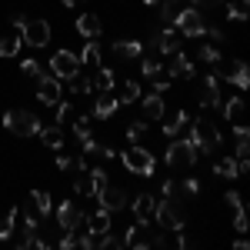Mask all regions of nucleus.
<instances>
[{"label":"nucleus","mask_w":250,"mask_h":250,"mask_svg":"<svg viewBox=\"0 0 250 250\" xmlns=\"http://www.w3.org/2000/svg\"><path fill=\"white\" fill-rule=\"evenodd\" d=\"M197 147H193L187 137H170V144H167V154H164V160H167V167L177 173H190L193 164H197Z\"/></svg>","instance_id":"f257e3e1"},{"label":"nucleus","mask_w":250,"mask_h":250,"mask_svg":"<svg viewBox=\"0 0 250 250\" xmlns=\"http://www.w3.org/2000/svg\"><path fill=\"white\" fill-rule=\"evenodd\" d=\"M154 224H160L164 230H184V227H187V210H184V197H164V200H157Z\"/></svg>","instance_id":"f03ea898"},{"label":"nucleus","mask_w":250,"mask_h":250,"mask_svg":"<svg viewBox=\"0 0 250 250\" xmlns=\"http://www.w3.org/2000/svg\"><path fill=\"white\" fill-rule=\"evenodd\" d=\"M120 160H124V167L130 173H137V177H154L157 173V157L147 150V147H140V144H130L124 154H117Z\"/></svg>","instance_id":"7ed1b4c3"},{"label":"nucleus","mask_w":250,"mask_h":250,"mask_svg":"<svg viewBox=\"0 0 250 250\" xmlns=\"http://www.w3.org/2000/svg\"><path fill=\"white\" fill-rule=\"evenodd\" d=\"M187 140H190L193 147H197V154L210 157L217 154V147L224 144V137H220V130L213 127V124H207V120H197L190 130H187Z\"/></svg>","instance_id":"20e7f679"},{"label":"nucleus","mask_w":250,"mask_h":250,"mask_svg":"<svg viewBox=\"0 0 250 250\" xmlns=\"http://www.w3.org/2000/svg\"><path fill=\"white\" fill-rule=\"evenodd\" d=\"M3 127L17 137H37L40 134V117L34 110H7L3 114Z\"/></svg>","instance_id":"39448f33"},{"label":"nucleus","mask_w":250,"mask_h":250,"mask_svg":"<svg viewBox=\"0 0 250 250\" xmlns=\"http://www.w3.org/2000/svg\"><path fill=\"white\" fill-rule=\"evenodd\" d=\"M213 74H217V80L233 83L237 90H247L250 87V67L244 60H220V63H213Z\"/></svg>","instance_id":"423d86ee"},{"label":"nucleus","mask_w":250,"mask_h":250,"mask_svg":"<svg viewBox=\"0 0 250 250\" xmlns=\"http://www.w3.org/2000/svg\"><path fill=\"white\" fill-rule=\"evenodd\" d=\"M173 27H177L180 37H204V27H207V23H204V10H200V7H180Z\"/></svg>","instance_id":"0eeeda50"},{"label":"nucleus","mask_w":250,"mask_h":250,"mask_svg":"<svg viewBox=\"0 0 250 250\" xmlns=\"http://www.w3.org/2000/svg\"><path fill=\"white\" fill-rule=\"evenodd\" d=\"M54 217H57V227H60V230H80V227L87 224V210H80V207L74 204V200H70V197L57 204Z\"/></svg>","instance_id":"6e6552de"},{"label":"nucleus","mask_w":250,"mask_h":250,"mask_svg":"<svg viewBox=\"0 0 250 250\" xmlns=\"http://www.w3.org/2000/svg\"><path fill=\"white\" fill-rule=\"evenodd\" d=\"M77 70H80V57L74 50H57V54L50 57V74L57 80H70Z\"/></svg>","instance_id":"1a4fd4ad"},{"label":"nucleus","mask_w":250,"mask_h":250,"mask_svg":"<svg viewBox=\"0 0 250 250\" xmlns=\"http://www.w3.org/2000/svg\"><path fill=\"white\" fill-rule=\"evenodd\" d=\"M50 23L47 20H27L23 23V30H20V40L27 43V47H47L50 43Z\"/></svg>","instance_id":"9d476101"},{"label":"nucleus","mask_w":250,"mask_h":250,"mask_svg":"<svg viewBox=\"0 0 250 250\" xmlns=\"http://www.w3.org/2000/svg\"><path fill=\"white\" fill-rule=\"evenodd\" d=\"M34 90H37V100L43 104V107H54L60 97H63V90H60V80L54 77V74H40V77L34 80Z\"/></svg>","instance_id":"9b49d317"},{"label":"nucleus","mask_w":250,"mask_h":250,"mask_svg":"<svg viewBox=\"0 0 250 250\" xmlns=\"http://www.w3.org/2000/svg\"><path fill=\"white\" fill-rule=\"evenodd\" d=\"M167 77H170V80H193V77H197V63H193L190 54H184V50L170 54V63H167Z\"/></svg>","instance_id":"f8f14e48"},{"label":"nucleus","mask_w":250,"mask_h":250,"mask_svg":"<svg viewBox=\"0 0 250 250\" xmlns=\"http://www.w3.org/2000/svg\"><path fill=\"white\" fill-rule=\"evenodd\" d=\"M130 210H134L137 224H150V220H154V210H157V197L147 193V190H140L134 200H130Z\"/></svg>","instance_id":"ddd939ff"},{"label":"nucleus","mask_w":250,"mask_h":250,"mask_svg":"<svg viewBox=\"0 0 250 250\" xmlns=\"http://www.w3.org/2000/svg\"><path fill=\"white\" fill-rule=\"evenodd\" d=\"M200 107L204 110H217L220 107V80H217V74H207L204 83H200Z\"/></svg>","instance_id":"4468645a"},{"label":"nucleus","mask_w":250,"mask_h":250,"mask_svg":"<svg viewBox=\"0 0 250 250\" xmlns=\"http://www.w3.org/2000/svg\"><path fill=\"white\" fill-rule=\"evenodd\" d=\"M97 204L104 207V210H110V213H117V210H124L127 207V193H124V187H104V190L97 193Z\"/></svg>","instance_id":"2eb2a0df"},{"label":"nucleus","mask_w":250,"mask_h":250,"mask_svg":"<svg viewBox=\"0 0 250 250\" xmlns=\"http://www.w3.org/2000/svg\"><path fill=\"white\" fill-rule=\"evenodd\" d=\"M180 34H177V27H167V30H160L154 37V50L157 54H164V57H170V54H177L180 50Z\"/></svg>","instance_id":"dca6fc26"},{"label":"nucleus","mask_w":250,"mask_h":250,"mask_svg":"<svg viewBox=\"0 0 250 250\" xmlns=\"http://www.w3.org/2000/svg\"><path fill=\"white\" fill-rule=\"evenodd\" d=\"M117 107H120V100H117V94L114 90H104V94H97V100H94V120H107V117H114L117 114Z\"/></svg>","instance_id":"f3484780"},{"label":"nucleus","mask_w":250,"mask_h":250,"mask_svg":"<svg viewBox=\"0 0 250 250\" xmlns=\"http://www.w3.org/2000/svg\"><path fill=\"white\" fill-rule=\"evenodd\" d=\"M74 27H77V34L83 40H97L100 34H104V23H100V17H97V14H80Z\"/></svg>","instance_id":"a211bd4d"},{"label":"nucleus","mask_w":250,"mask_h":250,"mask_svg":"<svg viewBox=\"0 0 250 250\" xmlns=\"http://www.w3.org/2000/svg\"><path fill=\"white\" fill-rule=\"evenodd\" d=\"M27 207L37 213L40 220H47V217L54 213V200H50V193H47V190H30V200H27Z\"/></svg>","instance_id":"6ab92c4d"},{"label":"nucleus","mask_w":250,"mask_h":250,"mask_svg":"<svg viewBox=\"0 0 250 250\" xmlns=\"http://www.w3.org/2000/svg\"><path fill=\"white\" fill-rule=\"evenodd\" d=\"M40 144L47 147V150H63V144H67V137H63V127L54 124V127H40Z\"/></svg>","instance_id":"aec40b11"},{"label":"nucleus","mask_w":250,"mask_h":250,"mask_svg":"<svg viewBox=\"0 0 250 250\" xmlns=\"http://www.w3.org/2000/svg\"><path fill=\"white\" fill-rule=\"evenodd\" d=\"M140 107H144V120H160V117L167 114V104H164V97H160V94L140 97Z\"/></svg>","instance_id":"412c9836"},{"label":"nucleus","mask_w":250,"mask_h":250,"mask_svg":"<svg viewBox=\"0 0 250 250\" xmlns=\"http://www.w3.org/2000/svg\"><path fill=\"white\" fill-rule=\"evenodd\" d=\"M90 233H107L114 224H110V210H104L100 204H97V210L94 213H87V224H83Z\"/></svg>","instance_id":"4be33fe9"},{"label":"nucleus","mask_w":250,"mask_h":250,"mask_svg":"<svg viewBox=\"0 0 250 250\" xmlns=\"http://www.w3.org/2000/svg\"><path fill=\"white\" fill-rule=\"evenodd\" d=\"M114 54L120 60H140L144 57V43H140V40H114Z\"/></svg>","instance_id":"5701e85b"},{"label":"nucleus","mask_w":250,"mask_h":250,"mask_svg":"<svg viewBox=\"0 0 250 250\" xmlns=\"http://www.w3.org/2000/svg\"><path fill=\"white\" fill-rule=\"evenodd\" d=\"M220 110H224V120L227 124H240L244 114H247V104H244V97H230L227 104H220Z\"/></svg>","instance_id":"b1692460"},{"label":"nucleus","mask_w":250,"mask_h":250,"mask_svg":"<svg viewBox=\"0 0 250 250\" xmlns=\"http://www.w3.org/2000/svg\"><path fill=\"white\" fill-rule=\"evenodd\" d=\"M90 90H94V94L114 90V70H110V67H94V77H90Z\"/></svg>","instance_id":"393cba45"},{"label":"nucleus","mask_w":250,"mask_h":250,"mask_svg":"<svg viewBox=\"0 0 250 250\" xmlns=\"http://www.w3.org/2000/svg\"><path fill=\"white\" fill-rule=\"evenodd\" d=\"M160 120H164V137L170 140V137H177L184 127H187V110H177V114H170V117L164 114Z\"/></svg>","instance_id":"a878e982"},{"label":"nucleus","mask_w":250,"mask_h":250,"mask_svg":"<svg viewBox=\"0 0 250 250\" xmlns=\"http://www.w3.org/2000/svg\"><path fill=\"white\" fill-rule=\"evenodd\" d=\"M193 60H200V63L213 67V63H220V60H224V54H220V47H217V43H200V47H197V57H193Z\"/></svg>","instance_id":"bb28decb"},{"label":"nucleus","mask_w":250,"mask_h":250,"mask_svg":"<svg viewBox=\"0 0 250 250\" xmlns=\"http://www.w3.org/2000/svg\"><path fill=\"white\" fill-rule=\"evenodd\" d=\"M140 97H144V90H140L137 80H124V87L117 90V100H120V104H137Z\"/></svg>","instance_id":"cd10ccee"},{"label":"nucleus","mask_w":250,"mask_h":250,"mask_svg":"<svg viewBox=\"0 0 250 250\" xmlns=\"http://www.w3.org/2000/svg\"><path fill=\"white\" fill-rule=\"evenodd\" d=\"M213 173H217L220 180H237V177H240V164H237L233 157H224V160L213 167Z\"/></svg>","instance_id":"c85d7f7f"},{"label":"nucleus","mask_w":250,"mask_h":250,"mask_svg":"<svg viewBox=\"0 0 250 250\" xmlns=\"http://www.w3.org/2000/svg\"><path fill=\"white\" fill-rule=\"evenodd\" d=\"M17 220H20V210H17V207H10V210L0 217V240H10V237H14Z\"/></svg>","instance_id":"c756f323"},{"label":"nucleus","mask_w":250,"mask_h":250,"mask_svg":"<svg viewBox=\"0 0 250 250\" xmlns=\"http://www.w3.org/2000/svg\"><path fill=\"white\" fill-rule=\"evenodd\" d=\"M77 57H80V63H87V67H100V43H97V40H87Z\"/></svg>","instance_id":"7c9ffc66"},{"label":"nucleus","mask_w":250,"mask_h":250,"mask_svg":"<svg viewBox=\"0 0 250 250\" xmlns=\"http://www.w3.org/2000/svg\"><path fill=\"white\" fill-rule=\"evenodd\" d=\"M70 120H74V137H77V140H87V137H94L90 134V124H94V114H74L70 117Z\"/></svg>","instance_id":"2f4dec72"},{"label":"nucleus","mask_w":250,"mask_h":250,"mask_svg":"<svg viewBox=\"0 0 250 250\" xmlns=\"http://www.w3.org/2000/svg\"><path fill=\"white\" fill-rule=\"evenodd\" d=\"M147 130H150V120H144V117H137L134 124L127 127V144H140V140L147 137Z\"/></svg>","instance_id":"473e14b6"},{"label":"nucleus","mask_w":250,"mask_h":250,"mask_svg":"<svg viewBox=\"0 0 250 250\" xmlns=\"http://www.w3.org/2000/svg\"><path fill=\"white\" fill-rule=\"evenodd\" d=\"M20 47H23V40L17 34H10V37H0V57H17Z\"/></svg>","instance_id":"72a5a7b5"},{"label":"nucleus","mask_w":250,"mask_h":250,"mask_svg":"<svg viewBox=\"0 0 250 250\" xmlns=\"http://www.w3.org/2000/svg\"><path fill=\"white\" fill-rule=\"evenodd\" d=\"M177 14H180V0H160V20H164L167 27H173Z\"/></svg>","instance_id":"f704fd0d"},{"label":"nucleus","mask_w":250,"mask_h":250,"mask_svg":"<svg viewBox=\"0 0 250 250\" xmlns=\"http://www.w3.org/2000/svg\"><path fill=\"white\" fill-rule=\"evenodd\" d=\"M87 170H90V167H87ZM77 173V180H74V193H77V197H97L94 193V184H90V173Z\"/></svg>","instance_id":"c9c22d12"},{"label":"nucleus","mask_w":250,"mask_h":250,"mask_svg":"<svg viewBox=\"0 0 250 250\" xmlns=\"http://www.w3.org/2000/svg\"><path fill=\"white\" fill-rule=\"evenodd\" d=\"M20 74H23V77H30V80H37L40 74H47V70H43V63H40V60L23 57V60H20Z\"/></svg>","instance_id":"e433bc0d"},{"label":"nucleus","mask_w":250,"mask_h":250,"mask_svg":"<svg viewBox=\"0 0 250 250\" xmlns=\"http://www.w3.org/2000/svg\"><path fill=\"white\" fill-rule=\"evenodd\" d=\"M67 83H70V94H77V97H83V94H94V90H90V77H83V74H74V77L67 80Z\"/></svg>","instance_id":"4c0bfd02"},{"label":"nucleus","mask_w":250,"mask_h":250,"mask_svg":"<svg viewBox=\"0 0 250 250\" xmlns=\"http://www.w3.org/2000/svg\"><path fill=\"white\" fill-rule=\"evenodd\" d=\"M54 110H57V117H54V124H60V127H63V124H67V120H70V117H74V104H70V100H63V97H60L57 104H54Z\"/></svg>","instance_id":"58836bf2"},{"label":"nucleus","mask_w":250,"mask_h":250,"mask_svg":"<svg viewBox=\"0 0 250 250\" xmlns=\"http://www.w3.org/2000/svg\"><path fill=\"white\" fill-rule=\"evenodd\" d=\"M177 190H180V197H187V200H190V197H197V193H200V180L187 173V177L177 184Z\"/></svg>","instance_id":"ea45409f"},{"label":"nucleus","mask_w":250,"mask_h":250,"mask_svg":"<svg viewBox=\"0 0 250 250\" xmlns=\"http://www.w3.org/2000/svg\"><path fill=\"white\" fill-rule=\"evenodd\" d=\"M90 184H94V193H100L104 190V187H107V184H110V180H107V167H90Z\"/></svg>","instance_id":"a19ab883"},{"label":"nucleus","mask_w":250,"mask_h":250,"mask_svg":"<svg viewBox=\"0 0 250 250\" xmlns=\"http://www.w3.org/2000/svg\"><path fill=\"white\" fill-rule=\"evenodd\" d=\"M160 70H164V63L157 57H140V74H144V77H157Z\"/></svg>","instance_id":"79ce46f5"},{"label":"nucleus","mask_w":250,"mask_h":250,"mask_svg":"<svg viewBox=\"0 0 250 250\" xmlns=\"http://www.w3.org/2000/svg\"><path fill=\"white\" fill-rule=\"evenodd\" d=\"M247 10H250L247 0H233V3H227V17L230 20H247Z\"/></svg>","instance_id":"37998d69"},{"label":"nucleus","mask_w":250,"mask_h":250,"mask_svg":"<svg viewBox=\"0 0 250 250\" xmlns=\"http://www.w3.org/2000/svg\"><path fill=\"white\" fill-rule=\"evenodd\" d=\"M34 233H37V230H27V227H20V233H17V237H14V244H17L20 250L34 247Z\"/></svg>","instance_id":"c03bdc74"},{"label":"nucleus","mask_w":250,"mask_h":250,"mask_svg":"<svg viewBox=\"0 0 250 250\" xmlns=\"http://www.w3.org/2000/svg\"><path fill=\"white\" fill-rule=\"evenodd\" d=\"M224 204H227V210H244V200H240V193H237V190H227V193H224Z\"/></svg>","instance_id":"a18cd8bd"},{"label":"nucleus","mask_w":250,"mask_h":250,"mask_svg":"<svg viewBox=\"0 0 250 250\" xmlns=\"http://www.w3.org/2000/svg\"><path fill=\"white\" fill-rule=\"evenodd\" d=\"M247 210H233V230L237 233H247Z\"/></svg>","instance_id":"49530a36"},{"label":"nucleus","mask_w":250,"mask_h":250,"mask_svg":"<svg viewBox=\"0 0 250 250\" xmlns=\"http://www.w3.org/2000/svg\"><path fill=\"white\" fill-rule=\"evenodd\" d=\"M233 144H250V130L244 124H233Z\"/></svg>","instance_id":"de8ad7c7"},{"label":"nucleus","mask_w":250,"mask_h":250,"mask_svg":"<svg viewBox=\"0 0 250 250\" xmlns=\"http://www.w3.org/2000/svg\"><path fill=\"white\" fill-rule=\"evenodd\" d=\"M204 34H207V40H210V43H217V47H220V43H224V30H220V27H204Z\"/></svg>","instance_id":"09e8293b"},{"label":"nucleus","mask_w":250,"mask_h":250,"mask_svg":"<svg viewBox=\"0 0 250 250\" xmlns=\"http://www.w3.org/2000/svg\"><path fill=\"white\" fill-rule=\"evenodd\" d=\"M160 193H164V197H180V190H177V180H173V177H167V180L160 184Z\"/></svg>","instance_id":"8fccbe9b"},{"label":"nucleus","mask_w":250,"mask_h":250,"mask_svg":"<svg viewBox=\"0 0 250 250\" xmlns=\"http://www.w3.org/2000/svg\"><path fill=\"white\" fill-rule=\"evenodd\" d=\"M170 83H173L170 77H164V80H154V87H150V94H160V97H164L167 90H170Z\"/></svg>","instance_id":"3c124183"},{"label":"nucleus","mask_w":250,"mask_h":250,"mask_svg":"<svg viewBox=\"0 0 250 250\" xmlns=\"http://www.w3.org/2000/svg\"><path fill=\"white\" fill-rule=\"evenodd\" d=\"M87 167H90V164H87V157H83V154H80V157H70V170H74V173H83Z\"/></svg>","instance_id":"603ef678"},{"label":"nucleus","mask_w":250,"mask_h":250,"mask_svg":"<svg viewBox=\"0 0 250 250\" xmlns=\"http://www.w3.org/2000/svg\"><path fill=\"white\" fill-rule=\"evenodd\" d=\"M57 170H70V154L57 150Z\"/></svg>","instance_id":"864d4df0"},{"label":"nucleus","mask_w":250,"mask_h":250,"mask_svg":"<svg viewBox=\"0 0 250 250\" xmlns=\"http://www.w3.org/2000/svg\"><path fill=\"white\" fill-rule=\"evenodd\" d=\"M97 154L104 157V160H114V157H117V150L110 147V144H100V150H97Z\"/></svg>","instance_id":"5fc2aeb1"},{"label":"nucleus","mask_w":250,"mask_h":250,"mask_svg":"<svg viewBox=\"0 0 250 250\" xmlns=\"http://www.w3.org/2000/svg\"><path fill=\"white\" fill-rule=\"evenodd\" d=\"M193 7H220V3H227V0H190Z\"/></svg>","instance_id":"6e6d98bb"},{"label":"nucleus","mask_w":250,"mask_h":250,"mask_svg":"<svg viewBox=\"0 0 250 250\" xmlns=\"http://www.w3.org/2000/svg\"><path fill=\"white\" fill-rule=\"evenodd\" d=\"M23 23H27V17H23V14H14V27H17V34L23 30Z\"/></svg>","instance_id":"4d7b16f0"},{"label":"nucleus","mask_w":250,"mask_h":250,"mask_svg":"<svg viewBox=\"0 0 250 250\" xmlns=\"http://www.w3.org/2000/svg\"><path fill=\"white\" fill-rule=\"evenodd\" d=\"M144 3H147V7H157V3H160V0H144Z\"/></svg>","instance_id":"13d9d810"}]
</instances>
